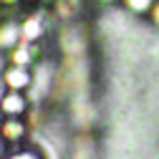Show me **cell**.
Returning <instances> with one entry per match:
<instances>
[{"mask_svg":"<svg viewBox=\"0 0 159 159\" xmlns=\"http://www.w3.org/2000/svg\"><path fill=\"white\" fill-rule=\"evenodd\" d=\"M124 3L131 13H139V15L152 13V8H154V0H124Z\"/></svg>","mask_w":159,"mask_h":159,"instance_id":"obj_6","label":"cell"},{"mask_svg":"<svg viewBox=\"0 0 159 159\" xmlns=\"http://www.w3.org/2000/svg\"><path fill=\"white\" fill-rule=\"evenodd\" d=\"M0 3H5V5L10 3V5H15V3H20V0H0Z\"/></svg>","mask_w":159,"mask_h":159,"instance_id":"obj_9","label":"cell"},{"mask_svg":"<svg viewBox=\"0 0 159 159\" xmlns=\"http://www.w3.org/2000/svg\"><path fill=\"white\" fill-rule=\"evenodd\" d=\"M0 109L5 116H23L28 109V98L23 96V91H8L0 101Z\"/></svg>","mask_w":159,"mask_h":159,"instance_id":"obj_4","label":"cell"},{"mask_svg":"<svg viewBox=\"0 0 159 159\" xmlns=\"http://www.w3.org/2000/svg\"><path fill=\"white\" fill-rule=\"evenodd\" d=\"M101 3H114V0H101Z\"/></svg>","mask_w":159,"mask_h":159,"instance_id":"obj_10","label":"cell"},{"mask_svg":"<svg viewBox=\"0 0 159 159\" xmlns=\"http://www.w3.org/2000/svg\"><path fill=\"white\" fill-rule=\"evenodd\" d=\"M25 134H28V124L23 121L20 116H5V119H3V124H0V136H3L8 144H18V142H23Z\"/></svg>","mask_w":159,"mask_h":159,"instance_id":"obj_2","label":"cell"},{"mask_svg":"<svg viewBox=\"0 0 159 159\" xmlns=\"http://www.w3.org/2000/svg\"><path fill=\"white\" fill-rule=\"evenodd\" d=\"M8 159H41L35 152H18V154H10Z\"/></svg>","mask_w":159,"mask_h":159,"instance_id":"obj_7","label":"cell"},{"mask_svg":"<svg viewBox=\"0 0 159 159\" xmlns=\"http://www.w3.org/2000/svg\"><path fill=\"white\" fill-rule=\"evenodd\" d=\"M152 20L159 25V3H154V8H152Z\"/></svg>","mask_w":159,"mask_h":159,"instance_id":"obj_8","label":"cell"},{"mask_svg":"<svg viewBox=\"0 0 159 159\" xmlns=\"http://www.w3.org/2000/svg\"><path fill=\"white\" fill-rule=\"evenodd\" d=\"M3 81H5L8 91H25V89L30 86V81H33V76H30L28 66H15V63H10V66L5 68V73H3Z\"/></svg>","mask_w":159,"mask_h":159,"instance_id":"obj_1","label":"cell"},{"mask_svg":"<svg viewBox=\"0 0 159 159\" xmlns=\"http://www.w3.org/2000/svg\"><path fill=\"white\" fill-rule=\"evenodd\" d=\"M43 33H46V23H43V18L38 13L28 15L25 20L20 23V35H23L25 43H38L43 38Z\"/></svg>","mask_w":159,"mask_h":159,"instance_id":"obj_3","label":"cell"},{"mask_svg":"<svg viewBox=\"0 0 159 159\" xmlns=\"http://www.w3.org/2000/svg\"><path fill=\"white\" fill-rule=\"evenodd\" d=\"M20 25L18 23H3L0 25V48H15L18 41H20Z\"/></svg>","mask_w":159,"mask_h":159,"instance_id":"obj_5","label":"cell"}]
</instances>
